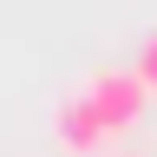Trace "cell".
<instances>
[{"mask_svg": "<svg viewBox=\"0 0 157 157\" xmlns=\"http://www.w3.org/2000/svg\"><path fill=\"white\" fill-rule=\"evenodd\" d=\"M137 78H144V85L157 92V33L144 39V46H137Z\"/></svg>", "mask_w": 157, "mask_h": 157, "instance_id": "cell-3", "label": "cell"}, {"mask_svg": "<svg viewBox=\"0 0 157 157\" xmlns=\"http://www.w3.org/2000/svg\"><path fill=\"white\" fill-rule=\"evenodd\" d=\"M52 137H59V151H66V157H105L118 131L98 118V105L85 98V85H78V92L59 98V111H52Z\"/></svg>", "mask_w": 157, "mask_h": 157, "instance_id": "cell-2", "label": "cell"}, {"mask_svg": "<svg viewBox=\"0 0 157 157\" xmlns=\"http://www.w3.org/2000/svg\"><path fill=\"white\" fill-rule=\"evenodd\" d=\"M85 98L98 105V118H105L111 131H131L137 118H144V105H151V85L137 78V66H98L85 78Z\"/></svg>", "mask_w": 157, "mask_h": 157, "instance_id": "cell-1", "label": "cell"}]
</instances>
